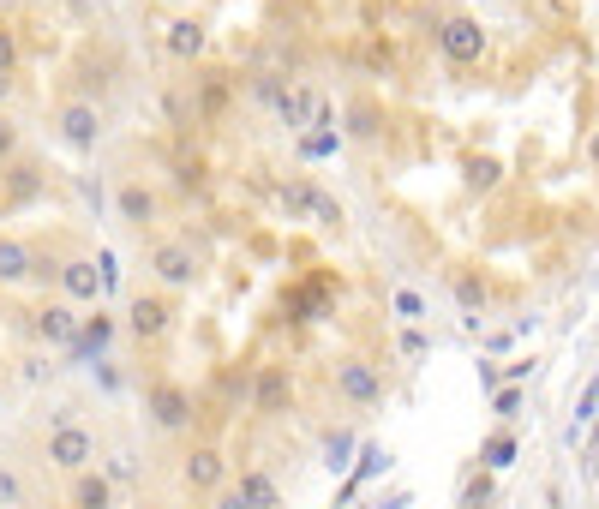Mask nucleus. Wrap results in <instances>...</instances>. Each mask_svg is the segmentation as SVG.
<instances>
[{"instance_id":"1","label":"nucleus","mask_w":599,"mask_h":509,"mask_svg":"<svg viewBox=\"0 0 599 509\" xmlns=\"http://www.w3.org/2000/svg\"><path fill=\"white\" fill-rule=\"evenodd\" d=\"M438 48H444V60H450V66H474V60L486 54V30H480V18L450 12V18L438 24Z\"/></svg>"},{"instance_id":"2","label":"nucleus","mask_w":599,"mask_h":509,"mask_svg":"<svg viewBox=\"0 0 599 509\" xmlns=\"http://www.w3.org/2000/svg\"><path fill=\"white\" fill-rule=\"evenodd\" d=\"M60 138H66L72 150H96V138H102L96 102H66V108H60Z\"/></svg>"},{"instance_id":"3","label":"nucleus","mask_w":599,"mask_h":509,"mask_svg":"<svg viewBox=\"0 0 599 509\" xmlns=\"http://www.w3.org/2000/svg\"><path fill=\"white\" fill-rule=\"evenodd\" d=\"M162 48H168L174 60H198V54L210 48V30H204L198 18H174V24L162 30Z\"/></svg>"},{"instance_id":"4","label":"nucleus","mask_w":599,"mask_h":509,"mask_svg":"<svg viewBox=\"0 0 599 509\" xmlns=\"http://www.w3.org/2000/svg\"><path fill=\"white\" fill-rule=\"evenodd\" d=\"M90 456H96V444H90L84 432H72V426L48 438V462H54V468H66V474H84V462H90Z\"/></svg>"},{"instance_id":"5","label":"nucleus","mask_w":599,"mask_h":509,"mask_svg":"<svg viewBox=\"0 0 599 509\" xmlns=\"http://www.w3.org/2000/svg\"><path fill=\"white\" fill-rule=\"evenodd\" d=\"M114 210H120V222L144 228V222H156V192H150L144 180H126V186L114 192Z\"/></svg>"},{"instance_id":"6","label":"nucleus","mask_w":599,"mask_h":509,"mask_svg":"<svg viewBox=\"0 0 599 509\" xmlns=\"http://www.w3.org/2000/svg\"><path fill=\"white\" fill-rule=\"evenodd\" d=\"M336 390H342L348 402H360V408H366V402H378V372H372V366H360V360H348V366L336 372Z\"/></svg>"},{"instance_id":"7","label":"nucleus","mask_w":599,"mask_h":509,"mask_svg":"<svg viewBox=\"0 0 599 509\" xmlns=\"http://www.w3.org/2000/svg\"><path fill=\"white\" fill-rule=\"evenodd\" d=\"M150 264H156V276H162V282H174V288H180V282H192V252H186V246H156V252H150Z\"/></svg>"},{"instance_id":"8","label":"nucleus","mask_w":599,"mask_h":509,"mask_svg":"<svg viewBox=\"0 0 599 509\" xmlns=\"http://www.w3.org/2000/svg\"><path fill=\"white\" fill-rule=\"evenodd\" d=\"M126 324H132V336H162V330H168V306H162V300H132V318H126Z\"/></svg>"},{"instance_id":"9","label":"nucleus","mask_w":599,"mask_h":509,"mask_svg":"<svg viewBox=\"0 0 599 509\" xmlns=\"http://www.w3.org/2000/svg\"><path fill=\"white\" fill-rule=\"evenodd\" d=\"M108 498H114V492H108L102 474H78V480H72V504L78 509H108Z\"/></svg>"},{"instance_id":"10","label":"nucleus","mask_w":599,"mask_h":509,"mask_svg":"<svg viewBox=\"0 0 599 509\" xmlns=\"http://www.w3.org/2000/svg\"><path fill=\"white\" fill-rule=\"evenodd\" d=\"M276 108H282V120H288V126H306V120H312V108H318V96H312V90H282V96H276Z\"/></svg>"},{"instance_id":"11","label":"nucleus","mask_w":599,"mask_h":509,"mask_svg":"<svg viewBox=\"0 0 599 509\" xmlns=\"http://www.w3.org/2000/svg\"><path fill=\"white\" fill-rule=\"evenodd\" d=\"M18 276H30V252L18 240H0V282H18Z\"/></svg>"},{"instance_id":"12","label":"nucleus","mask_w":599,"mask_h":509,"mask_svg":"<svg viewBox=\"0 0 599 509\" xmlns=\"http://www.w3.org/2000/svg\"><path fill=\"white\" fill-rule=\"evenodd\" d=\"M186 480H192V486H210V480H222V462H216V450H198V456L186 462Z\"/></svg>"},{"instance_id":"13","label":"nucleus","mask_w":599,"mask_h":509,"mask_svg":"<svg viewBox=\"0 0 599 509\" xmlns=\"http://www.w3.org/2000/svg\"><path fill=\"white\" fill-rule=\"evenodd\" d=\"M36 330H42V336H48V342H66V336H72V312H66V306H48V312H42V324H36Z\"/></svg>"},{"instance_id":"14","label":"nucleus","mask_w":599,"mask_h":509,"mask_svg":"<svg viewBox=\"0 0 599 509\" xmlns=\"http://www.w3.org/2000/svg\"><path fill=\"white\" fill-rule=\"evenodd\" d=\"M66 294L90 300V294H96V270H90V264H66Z\"/></svg>"},{"instance_id":"15","label":"nucleus","mask_w":599,"mask_h":509,"mask_svg":"<svg viewBox=\"0 0 599 509\" xmlns=\"http://www.w3.org/2000/svg\"><path fill=\"white\" fill-rule=\"evenodd\" d=\"M156 420H162V426H180V420H186V396H180V390H162V396H156Z\"/></svg>"},{"instance_id":"16","label":"nucleus","mask_w":599,"mask_h":509,"mask_svg":"<svg viewBox=\"0 0 599 509\" xmlns=\"http://www.w3.org/2000/svg\"><path fill=\"white\" fill-rule=\"evenodd\" d=\"M456 300H462L468 312H480V306H486V282H480V276H456Z\"/></svg>"},{"instance_id":"17","label":"nucleus","mask_w":599,"mask_h":509,"mask_svg":"<svg viewBox=\"0 0 599 509\" xmlns=\"http://www.w3.org/2000/svg\"><path fill=\"white\" fill-rule=\"evenodd\" d=\"M282 396H288V384H282V372L270 366V372H264V390H258V408L270 414V408H282Z\"/></svg>"},{"instance_id":"18","label":"nucleus","mask_w":599,"mask_h":509,"mask_svg":"<svg viewBox=\"0 0 599 509\" xmlns=\"http://www.w3.org/2000/svg\"><path fill=\"white\" fill-rule=\"evenodd\" d=\"M594 414H599V378L588 384V390H582V396H576V426H588ZM576 426H570V432H576Z\"/></svg>"},{"instance_id":"19","label":"nucleus","mask_w":599,"mask_h":509,"mask_svg":"<svg viewBox=\"0 0 599 509\" xmlns=\"http://www.w3.org/2000/svg\"><path fill=\"white\" fill-rule=\"evenodd\" d=\"M312 198H318V192H312V186H306V180H294V186H282V204H288V210H294V216H300V210H306V204H312Z\"/></svg>"},{"instance_id":"20","label":"nucleus","mask_w":599,"mask_h":509,"mask_svg":"<svg viewBox=\"0 0 599 509\" xmlns=\"http://www.w3.org/2000/svg\"><path fill=\"white\" fill-rule=\"evenodd\" d=\"M510 456H516V444H510V438H492V444H486V468H504Z\"/></svg>"},{"instance_id":"21","label":"nucleus","mask_w":599,"mask_h":509,"mask_svg":"<svg viewBox=\"0 0 599 509\" xmlns=\"http://www.w3.org/2000/svg\"><path fill=\"white\" fill-rule=\"evenodd\" d=\"M12 66H18V36L0 24V72H12Z\"/></svg>"},{"instance_id":"22","label":"nucleus","mask_w":599,"mask_h":509,"mask_svg":"<svg viewBox=\"0 0 599 509\" xmlns=\"http://www.w3.org/2000/svg\"><path fill=\"white\" fill-rule=\"evenodd\" d=\"M6 156H18V126L0 114V162H6Z\"/></svg>"},{"instance_id":"23","label":"nucleus","mask_w":599,"mask_h":509,"mask_svg":"<svg viewBox=\"0 0 599 509\" xmlns=\"http://www.w3.org/2000/svg\"><path fill=\"white\" fill-rule=\"evenodd\" d=\"M486 498H492V486L480 480V486H468V498H462V509H486Z\"/></svg>"},{"instance_id":"24","label":"nucleus","mask_w":599,"mask_h":509,"mask_svg":"<svg viewBox=\"0 0 599 509\" xmlns=\"http://www.w3.org/2000/svg\"><path fill=\"white\" fill-rule=\"evenodd\" d=\"M396 312H402V318H420L426 306H420V294H396Z\"/></svg>"},{"instance_id":"25","label":"nucleus","mask_w":599,"mask_h":509,"mask_svg":"<svg viewBox=\"0 0 599 509\" xmlns=\"http://www.w3.org/2000/svg\"><path fill=\"white\" fill-rule=\"evenodd\" d=\"M0 498H6V504L18 498V480H12V474H0Z\"/></svg>"},{"instance_id":"26","label":"nucleus","mask_w":599,"mask_h":509,"mask_svg":"<svg viewBox=\"0 0 599 509\" xmlns=\"http://www.w3.org/2000/svg\"><path fill=\"white\" fill-rule=\"evenodd\" d=\"M216 509H252V504H246V492H228V498H222Z\"/></svg>"},{"instance_id":"27","label":"nucleus","mask_w":599,"mask_h":509,"mask_svg":"<svg viewBox=\"0 0 599 509\" xmlns=\"http://www.w3.org/2000/svg\"><path fill=\"white\" fill-rule=\"evenodd\" d=\"M588 162L599 168V126H594V138H588Z\"/></svg>"},{"instance_id":"28","label":"nucleus","mask_w":599,"mask_h":509,"mask_svg":"<svg viewBox=\"0 0 599 509\" xmlns=\"http://www.w3.org/2000/svg\"><path fill=\"white\" fill-rule=\"evenodd\" d=\"M6 90H12V78H6V72H0V102H6Z\"/></svg>"}]
</instances>
